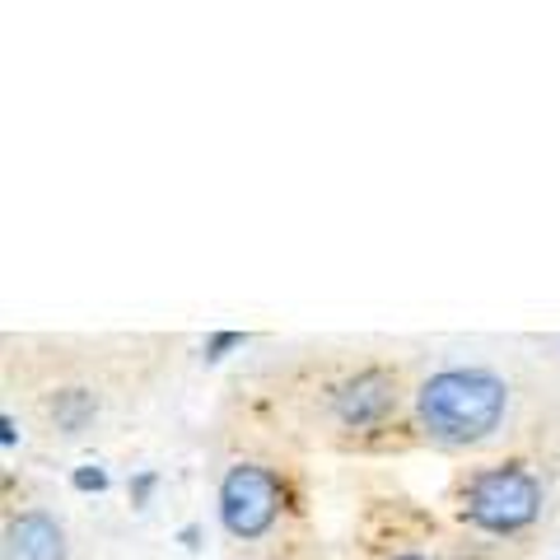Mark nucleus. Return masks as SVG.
I'll use <instances>...</instances> for the list:
<instances>
[{
    "label": "nucleus",
    "instance_id": "obj_1",
    "mask_svg": "<svg viewBox=\"0 0 560 560\" xmlns=\"http://www.w3.org/2000/svg\"><path fill=\"white\" fill-rule=\"evenodd\" d=\"M510 388L490 370H440L420 383L416 411L434 440L444 444H477L504 420Z\"/></svg>",
    "mask_w": 560,
    "mask_h": 560
},
{
    "label": "nucleus",
    "instance_id": "obj_2",
    "mask_svg": "<svg viewBox=\"0 0 560 560\" xmlns=\"http://www.w3.org/2000/svg\"><path fill=\"white\" fill-rule=\"evenodd\" d=\"M463 514L481 533H495V537L523 533L541 514V481L518 463L481 467L463 490Z\"/></svg>",
    "mask_w": 560,
    "mask_h": 560
},
{
    "label": "nucleus",
    "instance_id": "obj_3",
    "mask_svg": "<svg viewBox=\"0 0 560 560\" xmlns=\"http://www.w3.org/2000/svg\"><path fill=\"white\" fill-rule=\"evenodd\" d=\"M280 504H285V490L280 477L257 463H234L220 481V523L230 537L253 541L261 533H271V523L280 518Z\"/></svg>",
    "mask_w": 560,
    "mask_h": 560
},
{
    "label": "nucleus",
    "instance_id": "obj_4",
    "mask_svg": "<svg viewBox=\"0 0 560 560\" xmlns=\"http://www.w3.org/2000/svg\"><path fill=\"white\" fill-rule=\"evenodd\" d=\"M331 407H337V416L355 430L378 425V420L397 407V378L388 370H364V374L341 383L337 397H331Z\"/></svg>",
    "mask_w": 560,
    "mask_h": 560
},
{
    "label": "nucleus",
    "instance_id": "obj_5",
    "mask_svg": "<svg viewBox=\"0 0 560 560\" xmlns=\"http://www.w3.org/2000/svg\"><path fill=\"white\" fill-rule=\"evenodd\" d=\"M5 560H66V533L51 514H20L5 528Z\"/></svg>",
    "mask_w": 560,
    "mask_h": 560
},
{
    "label": "nucleus",
    "instance_id": "obj_6",
    "mask_svg": "<svg viewBox=\"0 0 560 560\" xmlns=\"http://www.w3.org/2000/svg\"><path fill=\"white\" fill-rule=\"evenodd\" d=\"M51 416H57V425L66 434H80L84 420L94 416V397L84 388H70V393H57V401H51Z\"/></svg>",
    "mask_w": 560,
    "mask_h": 560
},
{
    "label": "nucleus",
    "instance_id": "obj_7",
    "mask_svg": "<svg viewBox=\"0 0 560 560\" xmlns=\"http://www.w3.org/2000/svg\"><path fill=\"white\" fill-rule=\"evenodd\" d=\"M70 486H75V490H94V495H98V490H108V471L94 467V463H84V467L70 471Z\"/></svg>",
    "mask_w": 560,
    "mask_h": 560
},
{
    "label": "nucleus",
    "instance_id": "obj_8",
    "mask_svg": "<svg viewBox=\"0 0 560 560\" xmlns=\"http://www.w3.org/2000/svg\"><path fill=\"white\" fill-rule=\"evenodd\" d=\"M234 346H243L238 331H215V337L206 341V360H224V350H234Z\"/></svg>",
    "mask_w": 560,
    "mask_h": 560
},
{
    "label": "nucleus",
    "instance_id": "obj_9",
    "mask_svg": "<svg viewBox=\"0 0 560 560\" xmlns=\"http://www.w3.org/2000/svg\"><path fill=\"white\" fill-rule=\"evenodd\" d=\"M150 490H154V471H140V477L131 481V500H136V504H145Z\"/></svg>",
    "mask_w": 560,
    "mask_h": 560
},
{
    "label": "nucleus",
    "instance_id": "obj_10",
    "mask_svg": "<svg viewBox=\"0 0 560 560\" xmlns=\"http://www.w3.org/2000/svg\"><path fill=\"white\" fill-rule=\"evenodd\" d=\"M0 444H14V416H0Z\"/></svg>",
    "mask_w": 560,
    "mask_h": 560
},
{
    "label": "nucleus",
    "instance_id": "obj_11",
    "mask_svg": "<svg viewBox=\"0 0 560 560\" xmlns=\"http://www.w3.org/2000/svg\"><path fill=\"white\" fill-rule=\"evenodd\" d=\"M393 560H425V556H416V551H407V556H393Z\"/></svg>",
    "mask_w": 560,
    "mask_h": 560
}]
</instances>
